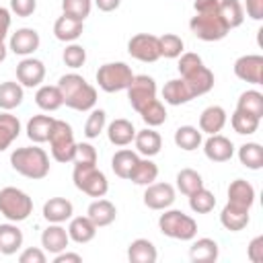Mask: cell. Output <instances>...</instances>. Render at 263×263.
<instances>
[{"mask_svg":"<svg viewBox=\"0 0 263 263\" xmlns=\"http://www.w3.org/2000/svg\"><path fill=\"white\" fill-rule=\"evenodd\" d=\"M249 212H251V210L238 208V205L226 201V205H224L222 212H220V224H222L226 230H230V232H238V230L247 228V224H249V220H251V214H249Z\"/></svg>","mask_w":263,"mask_h":263,"instance_id":"obj_21","label":"cell"},{"mask_svg":"<svg viewBox=\"0 0 263 263\" xmlns=\"http://www.w3.org/2000/svg\"><path fill=\"white\" fill-rule=\"evenodd\" d=\"M158 218V228L164 236L175 238V240H193L197 234V222L187 216L181 210H162Z\"/></svg>","mask_w":263,"mask_h":263,"instance_id":"obj_3","label":"cell"},{"mask_svg":"<svg viewBox=\"0 0 263 263\" xmlns=\"http://www.w3.org/2000/svg\"><path fill=\"white\" fill-rule=\"evenodd\" d=\"M62 60H64V64L68 68L76 70V68L84 66V62H86V49L82 45H78V43H68L66 49H64V53H62Z\"/></svg>","mask_w":263,"mask_h":263,"instance_id":"obj_48","label":"cell"},{"mask_svg":"<svg viewBox=\"0 0 263 263\" xmlns=\"http://www.w3.org/2000/svg\"><path fill=\"white\" fill-rule=\"evenodd\" d=\"M162 99H164L166 105L179 107V105H185V103L193 101L195 97H193L191 88L187 86V82L183 78H173L162 86Z\"/></svg>","mask_w":263,"mask_h":263,"instance_id":"obj_22","label":"cell"},{"mask_svg":"<svg viewBox=\"0 0 263 263\" xmlns=\"http://www.w3.org/2000/svg\"><path fill=\"white\" fill-rule=\"evenodd\" d=\"M218 255H220L218 242L214 238H208V236L193 240L189 247V259L193 263H214L218 259Z\"/></svg>","mask_w":263,"mask_h":263,"instance_id":"obj_25","label":"cell"},{"mask_svg":"<svg viewBox=\"0 0 263 263\" xmlns=\"http://www.w3.org/2000/svg\"><path fill=\"white\" fill-rule=\"evenodd\" d=\"M86 216L90 218V222H92L97 228H103V226H109V224L115 222V218H117V208H115L109 199L97 197V199L88 205Z\"/></svg>","mask_w":263,"mask_h":263,"instance_id":"obj_19","label":"cell"},{"mask_svg":"<svg viewBox=\"0 0 263 263\" xmlns=\"http://www.w3.org/2000/svg\"><path fill=\"white\" fill-rule=\"evenodd\" d=\"M53 263H82V257H80L78 253L62 251V253L53 255Z\"/></svg>","mask_w":263,"mask_h":263,"instance_id":"obj_57","label":"cell"},{"mask_svg":"<svg viewBox=\"0 0 263 263\" xmlns=\"http://www.w3.org/2000/svg\"><path fill=\"white\" fill-rule=\"evenodd\" d=\"M25 99V90L18 82L14 80H6L0 82V109L2 111H12L16 109Z\"/></svg>","mask_w":263,"mask_h":263,"instance_id":"obj_35","label":"cell"},{"mask_svg":"<svg viewBox=\"0 0 263 263\" xmlns=\"http://www.w3.org/2000/svg\"><path fill=\"white\" fill-rule=\"evenodd\" d=\"M68 236L70 240L78 242V245H86L95 238L97 234V226L90 222L88 216H76V218H70V224H68Z\"/></svg>","mask_w":263,"mask_h":263,"instance_id":"obj_28","label":"cell"},{"mask_svg":"<svg viewBox=\"0 0 263 263\" xmlns=\"http://www.w3.org/2000/svg\"><path fill=\"white\" fill-rule=\"evenodd\" d=\"M43 78H45V66H43L41 60L27 55L16 64V80L23 88L41 86Z\"/></svg>","mask_w":263,"mask_h":263,"instance_id":"obj_11","label":"cell"},{"mask_svg":"<svg viewBox=\"0 0 263 263\" xmlns=\"http://www.w3.org/2000/svg\"><path fill=\"white\" fill-rule=\"evenodd\" d=\"M247 16H251L253 21H261L263 18V0H245Z\"/></svg>","mask_w":263,"mask_h":263,"instance_id":"obj_54","label":"cell"},{"mask_svg":"<svg viewBox=\"0 0 263 263\" xmlns=\"http://www.w3.org/2000/svg\"><path fill=\"white\" fill-rule=\"evenodd\" d=\"M185 82H187V86L191 88V92H193V97H201V95H205V92H210L212 88H214V72L208 68V66H197L195 70H191V72H187L185 76H181Z\"/></svg>","mask_w":263,"mask_h":263,"instance_id":"obj_17","label":"cell"},{"mask_svg":"<svg viewBox=\"0 0 263 263\" xmlns=\"http://www.w3.org/2000/svg\"><path fill=\"white\" fill-rule=\"evenodd\" d=\"M220 0H195L193 8L197 14H208V12H218Z\"/></svg>","mask_w":263,"mask_h":263,"instance_id":"obj_55","label":"cell"},{"mask_svg":"<svg viewBox=\"0 0 263 263\" xmlns=\"http://www.w3.org/2000/svg\"><path fill=\"white\" fill-rule=\"evenodd\" d=\"M234 74L236 78L249 84H263V55L259 53L240 55L234 62Z\"/></svg>","mask_w":263,"mask_h":263,"instance_id":"obj_12","label":"cell"},{"mask_svg":"<svg viewBox=\"0 0 263 263\" xmlns=\"http://www.w3.org/2000/svg\"><path fill=\"white\" fill-rule=\"evenodd\" d=\"M127 53L144 64H152L160 58V47H158V37L152 33H138L127 41Z\"/></svg>","mask_w":263,"mask_h":263,"instance_id":"obj_9","label":"cell"},{"mask_svg":"<svg viewBox=\"0 0 263 263\" xmlns=\"http://www.w3.org/2000/svg\"><path fill=\"white\" fill-rule=\"evenodd\" d=\"M228 203L251 210V205L255 203V187L245 179H234L228 185Z\"/></svg>","mask_w":263,"mask_h":263,"instance_id":"obj_27","label":"cell"},{"mask_svg":"<svg viewBox=\"0 0 263 263\" xmlns=\"http://www.w3.org/2000/svg\"><path fill=\"white\" fill-rule=\"evenodd\" d=\"M6 53H8V47L4 45V41H0V64L6 60Z\"/></svg>","mask_w":263,"mask_h":263,"instance_id":"obj_59","label":"cell"},{"mask_svg":"<svg viewBox=\"0 0 263 263\" xmlns=\"http://www.w3.org/2000/svg\"><path fill=\"white\" fill-rule=\"evenodd\" d=\"M10 21H12V16H10V8L0 6V41L6 39L8 29H10Z\"/></svg>","mask_w":263,"mask_h":263,"instance_id":"obj_56","label":"cell"},{"mask_svg":"<svg viewBox=\"0 0 263 263\" xmlns=\"http://www.w3.org/2000/svg\"><path fill=\"white\" fill-rule=\"evenodd\" d=\"M10 166L18 175L33 179V181H39V179H45L49 175V156L39 146H23V148L12 150Z\"/></svg>","mask_w":263,"mask_h":263,"instance_id":"obj_2","label":"cell"},{"mask_svg":"<svg viewBox=\"0 0 263 263\" xmlns=\"http://www.w3.org/2000/svg\"><path fill=\"white\" fill-rule=\"evenodd\" d=\"M175 144L177 148L185 150V152H191V150H197L201 146V132L199 127H193V125H181L175 129Z\"/></svg>","mask_w":263,"mask_h":263,"instance_id":"obj_37","label":"cell"},{"mask_svg":"<svg viewBox=\"0 0 263 263\" xmlns=\"http://www.w3.org/2000/svg\"><path fill=\"white\" fill-rule=\"evenodd\" d=\"M125 90H127L129 105L136 111H140L146 103L156 99V80L152 76H148V74H138V76L134 74V78H132V82H129V86Z\"/></svg>","mask_w":263,"mask_h":263,"instance_id":"obj_10","label":"cell"},{"mask_svg":"<svg viewBox=\"0 0 263 263\" xmlns=\"http://www.w3.org/2000/svg\"><path fill=\"white\" fill-rule=\"evenodd\" d=\"M134 144H136V150L138 154L146 156V158H152L160 152L162 148V138L158 132H154L152 127H146V129H140L136 132V138H134Z\"/></svg>","mask_w":263,"mask_h":263,"instance_id":"obj_26","label":"cell"},{"mask_svg":"<svg viewBox=\"0 0 263 263\" xmlns=\"http://www.w3.org/2000/svg\"><path fill=\"white\" fill-rule=\"evenodd\" d=\"M138 113H140L142 121L148 127H158V125H162L166 121V109L158 99H152L150 103H146Z\"/></svg>","mask_w":263,"mask_h":263,"instance_id":"obj_41","label":"cell"},{"mask_svg":"<svg viewBox=\"0 0 263 263\" xmlns=\"http://www.w3.org/2000/svg\"><path fill=\"white\" fill-rule=\"evenodd\" d=\"M84 31V21H78V18H72L68 14H62L55 18L53 23V35L58 41H64V43H74Z\"/></svg>","mask_w":263,"mask_h":263,"instance_id":"obj_20","label":"cell"},{"mask_svg":"<svg viewBox=\"0 0 263 263\" xmlns=\"http://www.w3.org/2000/svg\"><path fill=\"white\" fill-rule=\"evenodd\" d=\"M177 189L183 193V195H191L193 191H197V189H201L203 187V179H201V175L197 173V171H193V168H181L179 173H177Z\"/></svg>","mask_w":263,"mask_h":263,"instance_id":"obj_43","label":"cell"},{"mask_svg":"<svg viewBox=\"0 0 263 263\" xmlns=\"http://www.w3.org/2000/svg\"><path fill=\"white\" fill-rule=\"evenodd\" d=\"M238 160L242 166L251 168V171H259L263 168V148L257 142H247L238 148Z\"/></svg>","mask_w":263,"mask_h":263,"instance_id":"obj_39","label":"cell"},{"mask_svg":"<svg viewBox=\"0 0 263 263\" xmlns=\"http://www.w3.org/2000/svg\"><path fill=\"white\" fill-rule=\"evenodd\" d=\"M158 47H160V58H168V60H175L183 53L185 49V43L179 35L175 33H164L158 37Z\"/></svg>","mask_w":263,"mask_h":263,"instance_id":"obj_45","label":"cell"},{"mask_svg":"<svg viewBox=\"0 0 263 263\" xmlns=\"http://www.w3.org/2000/svg\"><path fill=\"white\" fill-rule=\"evenodd\" d=\"M127 259L132 263H154L158 259L156 247L148 238H136L127 247Z\"/></svg>","mask_w":263,"mask_h":263,"instance_id":"obj_31","label":"cell"},{"mask_svg":"<svg viewBox=\"0 0 263 263\" xmlns=\"http://www.w3.org/2000/svg\"><path fill=\"white\" fill-rule=\"evenodd\" d=\"M175 203V187L171 183H150L144 191V205L150 210H166Z\"/></svg>","mask_w":263,"mask_h":263,"instance_id":"obj_14","label":"cell"},{"mask_svg":"<svg viewBox=\"0 0 263 263\" xmlns=\"http://www.w3.org/2000/svg\"><path fill=\"white\" fill-rule=\"evenodd\" d=\"M35 103H37V107H39L41 111H58V109L64 105V97H62L58 84H55V86L43 84V86H39L37 92H35Z\"/></svg>","mask_w":263,"mask_h":263,"instance_id":"obj_34","label":"cell"},{"mask_svg":"<svg viewBox=\"0 0 263 263\" xmlns=\"http://www.w3.org/2000/svg\"><path fill=\"white\" fill-rule=\"evenodd\" d=\"M72 181L78 191H82L95 199L105 197V193L109 191V181H107L105 173L97 168V164H74Z\"/></svg>","mask_w":263,"mask_h":263,"instance_id":"obj_5","label":"cell"},{"mask_svg":"<svg viewBox=\"0 0 263 263\" xmlns=\"http://www.w3.org/2000/svg\"><path fill=\"white\" fill-rule=\"evenodd\" d=\"M47 142H49V150H51V156L55 162H72L74 160L76 140H74V132H72L70 123H66L64 119H55Z\"/></svg>","mask_w":263,"mask_h":263,"instance_id":"obj_6","label":"cell"},{"mask_svg":"<svg viewBox=\"0 0 263 263\" xmlns=\"http://www.w3.org/2000/svg\"><path fill=\"white\" fill-rule=\"evenodd\" d=\"M156 177H158V166H156V162H152L150 158H140L138 160V164L134 166V171H132V175H129V179L127 181H132V183H136V185H142V187H146V185H150V183H154L156 181Z\"/></svg>","mask_w":263,"mask_h":263,"instance_id":"obj_38","label":"cell"},{"mask_svg":"<svg viewBox=\"0 0 263 263\" xmlns=\"http://www.w3.org/2000/svg\"><path fill=\"white\" fill-rule=\"evenodd\" d=\"M218 12H220V16L228 29H236L245 21V8H242L240 0H220Z\"/></svg>","mask_w":263,"mask_h":263,"instance_id":"obj_36","label":"cell"},{"mask_svg":"<svg viewBox=\"0 0 263 263\" xmlns=\"http://www.w3.org/2000/svg\"><path fill=\"white\" fill-rule=\"evenodd\" d=\"M92 2H95V6H97L101 12H113V10H117L119 4H121V0H92Z\"/></svg>","mask_w":263,"mask_h":263,"instance_id":"obj_58","label":"cell"},{"mask_svg":"<svg viewBox=\"0 0 263 263\" xmlns=\"http://www.w3.org/2000/svg\"><path fill=\"white\" fill-rule=\"evenodd\" d=\"M247 257L251 263H263V236H255L247 247Z\"/></svg>","mask_w":263,"mask_h":263,"instance_id":"obj_53","label":"cell"},{"mask_svg":"<svg viewBox=\"0 0 263 263\" xmlns=\"http://www.w3.org/2000/svg\"><path fill=\"white\" fill-rule=\"evenodd\" d=\"M39 43H41V37L35 29L31 27H21L16 29L12 35H10V43H8V49L16 55H33L37 49H39Z\"/></svg>","mask_w":263,"mask_h":263,"instance_id":"obj_13","label":"cell"},{"mask_svg":"<svg viewBox=\"0 0 263 263\" xmlns=\"http://www.w3.org/2000/svg\"><path fill=\"white\" fill-rule=\"evenodd\" d=\"M53 121H55V117H51V115H33L27 121V138L35 144L47 142L49 132L53 127Z\"/></svg>","mask_w":263,"mask_h":263,"instance_id":"obj_30","label":"cell"},{"mask_svg":"<svg viewBox=\"0 0 263 263\" xmlns=\"http://www.w3.org/2000/svg\"><path fill=\"white\" fill-rule=\"evenodd\" d=\"M226 125V111L220 105H210L199 115V132L201 134H220Z\"/></svg>","mask_w":263,"mask_h":263,"instance_id":"obj_23","label":"cell"},{"mask_svg":"<svg viewBox=\"0 0 263 263\" xmlns=\"http://www.w3.org/2000/svg\"><path fill=\"white\" fill-rule=\"evenodd\" d=\"M132 78H134V72L125 62H107V64L99 66V70H97L99 88L105 92L125 90L129 86Z\"/></svg>","mask_w":263,"mask_h":263,"instance_id":"obj_7","label":"cell"},{"mask_svg":"<svg viewBox=\"0 0 263 263\" xmlns=\"http://www.w3.org/2000/svg\"><path fill=\"white\" fill-rule=\"evenodd\" d=\"M18 261H21V263H45V261H47V255H45V251L39 249V247H29V249H25V251L18 255Z\"/></svg>","mask_w":263,"mask_h":263,"instance_id":"obj_52","label":"cell"},{"mask_svg":"<svg viewBox=\"0 0 263 263\" xmlns=\"http://www.w3.org/2000/svg\"><path fill=\"white\" fill-rule=\"evenodd\" d=\"M74 164H97V150L92 144L88 142H80L76 144V152H74Z\"/></svg>","mask_w":263,"mask_h":263,"instance_id":"obj_49","label":"cell"},{"mask_svg":"<svg viewBox=\"0 0 263 263\" xmlns=\"http://www.w3.org/2000/svg\"><path fill=\"white\" fill-rule=\"evenodd\" d=\"M23 230L16 226V222L0 224V253L2 255H14L23 247Z\"/></svg>","mask_w":263,"mask_h":263,"instance_id":"obj_29","label":"cell"},{"mask_svg":"<svg viewBox=\"0 0 263 263\" xmlns=\"http://www.w3.org/2000/svg\"><path fill=\"white\" fill-rule=\"evenodd\" d=\"M259 123H261L259 117H255V115H251V113H245V111H238V109H234V113H232V117H230L232 129H234L236 134H240V136H251V134H255V132L259 129Z\"/></svg>","mask_w":263,"mask_h":263,"instance_id":"obj_42","label":"cell"},{"mask_svg":"<svg viewBox=\"0 0 263 263\" xmlns=\"http://www.w3.org/2000/svg\"><path fill=\"white\" fill-rule=\"evenodd\" d=\"M105 125H107V113L103 109H90V115L86 117L84 123V136L88 140L99 138V134L105 132Z\"/></svg>","mask_w":263,"mask_h":263,"instance_id":"obj_46","label":"cell"},{"mask_svg":"<svg viewBox=\"0 0 263 263\" xmlns=\"http://www.w3.org/2000/svg\"><path fill=\"white\" fill-rule=\"evenodd\" d=\"M189 29L201 41H220L230 31L226 27V23L222 21L220 12H208V14L195 12V16H191V21H189Z\"/></svg>","mask_w":263,"mask_h":263,"instance_id":"obj_8","label":"cell"},{"mask_svg":"<svg viewBox=\"0 0 263 263\" xmlns=\"http://www.w3.org/2000/svg\"><path fill=\"white\" fill-rule=\"evenodd\" d=\"M203 62H201V58L197 55V53H193V51H183L181 55H179V74L181 76H185L187 72H191V70H195L197 66H201Z\"/></svg>","mask_w":263,"mask_h":263,"instance_id":"obj_50","label":"cell"},{"mask_svg":"<svg viewBox=\"0 0 263 263\" xmlns=\"http://www.w3.org/2000/svg\"><path fill=\"white\" fill-rule=\"evenodd\" d=\"M136 132H138V129L134 127V123H132L129 119H123V117L113 119V121L107 125V138H109V142H111L113 146H119V148L132 144L134 138H136Z\"/></svg>","mask_w":263,"mask_h":263,"instance_id":"obj_24","label":"cell"},{"mask_svg":"<svg viewBox=\"0 0 263 263\" xmlns=\"http://www.w3.org/2000/svg\"><path fill=\"white\" fill-rule=\"evenodd\" d=\"M92 10V0H62V14L84 21Z\"/></svg>","mask_w":263,"mask_h":263,"instance_id":"obj_47","label":"cell"},{"mask_svg":"<svg viewBox=\"0 0 263 263\" xmlns=\"http://www.w3.org/2000/svg\"><path fill=\"white\" fill-rule=\"evenodd\" d=\"M203 144V154H205V158L208 160H212V162H226V160H230L232 158V154H234V144L226 138V136H222V134H212L205 142H201Z\"/></svg>","mask_w":263,"mask_h":263,"instance_id":"obj_15","label":"cell"},{"mask_svg":"<svg viewBox=\"0 0 263 263\" xmlns=\"http://www.w3.org/2000/svg\"><path fill=\"white\" fill-rule=\"evenodd\" d=\"M236 109L238 111H245V113H251L255 117H263V95L259 90H245L240 92L238 101H236Z\"/></svg>","mask_w":263,"mask_h":263,"instance_id":"obj_40","label":"cell"},{"mask_svg":"<svg viewBox=\"0 0 263 263\" xmlns=\"http://www.w3.org/2000/svg\"><path fill=\"white\" fill-rule=\"evenodd\" d=\"M68 245H70V236L62 224H49L41 232V249L49 255H58V253L66 251Z\"/></svg>","mask_w":263,"mask_h":263,"instance_id":"obj_16","label":"cell"},{"mask_svg":"<svg viewBox=\"0 0 263 263\" xmlns=\"http://www.w3.org/2000/svg\"><path fill=\"white\" fill-rule=\"evenodd\" d=\"M74 214V205L66 197H49L43 203V218L49 224H64Z\"/></svg>","mask_w":263,"mask_h":263,"instance_id":"obj_18","label":"cell"},{"mask_svg":"<svg viewBox=\"0 0 263 263\" xmlns=\"http://www.w3.org/2000/svg\"><path fill=\"white\" fill-rule=\"evenodd\" d=\"M138 160H140L138 152H134V150H129V148H121V150H117V152L113 154V158H111V168H113V173H115L119 179H129V175H132L134 166L138 164Z\"/></svg>","mask_w":263,"mask_h":263,"instance_id":"obj_32","label":"cell"},{"mask_svg":"<svg viewBox=\"0 0 263 263\" xmlns=\"http://www.w3.org/2000/svg\"><path fill=\"white\" fill-rule=\"evenodd\" d=\"M33 214V199L18 187L0 189V216L8 222H23Z\"/></svg>","mask_w":263,"mask_h":263,"instance_id":"obj_4","label":"cell"},{"mask_svg":"<svg viewBox=\"0 0 263 263\" xmlns=\"http://www.w3.org/2000/svg\"><path fill=\"white\" fill-rule=\"evenodd\" d=\"M58 88L64 97V105L74 111H90L97 105V88L88 84L80 74H64L58 80Z\"/></svg>","mask_w":263,"mask_h":263,"instance_id":"obj_1","label":"cell"},{"mask_svg":"<svg viewBox=\"0 0 263 263\" xmlns=\"http://www.w3.org/2000/svg\"><path fill=\"white\" fill-rule=\"evenodd\" d=\"M21 134V121L10 111L0 113V152H4Z\"/></svg>","mask_w":263,"mask_h":263,"instance_id":"obj_33","label":"cell"},{"mask_svg":"<svg viewBox=\"0 0 263 263\" xmlns=\"http://www.w3.org/2000/svg\"><path fill=\"white\" fill-rule=\"evenodd\" d=\"M37 10V0H10V12H14L16 16H31Z\"/></svg>","mask_w":263,"mask_h":263,"instance_id":"obj_51","label":"cell"},{"mask_svg":"<svg viewBox=\"0 0 263 263\" xmlns=\"http://www.w3.org/2000/svg\"><path fill=\"white\" fill-rule=\"evenodd\" d=\"M187 197H189V208H191L195 214H210V212L214 210V205H216L214 193H212L210 189H205V187L193 191V193L187 195Z\"/></svg>","mask_w":263,"mask_h":263,"instance_id":"obj_44","label":"cell"}]
</instances>
